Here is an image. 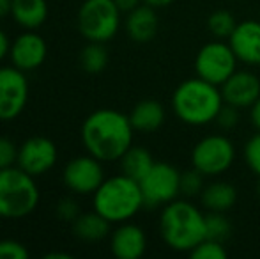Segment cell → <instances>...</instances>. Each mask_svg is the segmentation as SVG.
<instances>
[{"label":"cell","mask_w":260,"mask_h":259,"mask_svg":"<svg viewBox=\"0 0 260 259\" xmlns=\"http://www.w3.org/2000/svg\"><path fill=\"white\" fill-rule=\"evenodd\" d=\"M129 116L113 108H100L85 118L80 137L87 153L101 162H115L133 146Z\"/></svg>","instance_id":"obj_1"},{"label":"cell","mask_w":260,"mask_h":259,"mask_svg":"<svg viewBox=\"0 0 260 259\" xmlns=\"http://www.w3.org/2000/svg\"><path fill=\"white\" fill-rule=\"evenodd\" d=\"M223 103L225 101L219 87L199 76L179 83L172 94V108L175 116L189 126H204L214 123Z\"/></svg>","instance_id":"obj_2"},{"label":"cell","mask_w":260,"mask_h":259,"mask_svg":"<svg viewBox=\"0 0 260 259\" xmlns=\"http://www.w3.org/2000/svg\"><path fill=\"white\" fill-rule=\"evenodd\" d=\"M159 233L170 249L189 252L206 238V215L188 200L174 199L163 206Z\"/></svg>","instance_id":"obj_3"},{"label":"cell","mask_w":260,"mask_h":259,"mask_svg":"<svg viewBox=\"0 0 260 259\" xmlns=\"http://www.w3.org/2000/svg\"><path fill=\"white\" fill-rule=\"evenodd\" d=\"M94 210L110 224L127 222L145 206L140 183L126 174H117L101 183L92 194Z\"/></svg>","instance_id":"obj_4"},{"label":"cell","mask_w":260,"mask_h":259,"mask_svg":"<svg viewBox=\"0 0 260 259\" xmlns=\"http://www.w3.org/2000/svg\"><path fill=\"white\" fill-rule=\"evenodd\" d=\"M41 194L36 178L20 167L0 169V218L18 220L38 208Z\"/></svg>","instance_id":"obj_5"},{"label":"cell","mask_w":260,"mask_h":259,"mask_svg":"<svg viewBox=\"0 0 260 259\" xmlns=\"http://www.w3.org/2000/svg\"><path fill=\"white\" fill-rule=\"evenodd\" d=\"M122 11L115 0H83L78 9V31L87 41L108 43L120 28Z\"/></svg>","instance_id":"obj_6"},{"label":"cell","mask_w":260,"mask_h":259,"mask_svg":"<svg viewBox=\"0 0 260 259\" xmlns=\"http://www.w3.org/2000/svg\"><path fill=\"white\" fill-rule=\"evenodd\" d=\"M236 146L226 135L212 133L200 138L191 151V163L204 176H219L232 167Z\"/></svg>","instance_id":"obj_7"},{"label":"cell","mask_w":260,"mask_h":259,"mask_svg":"<svg viewBox=\"0 0 260 259\" xmlns=\"http://www.w3.org/2000/svg\"><path fill=\"white\" fill-rule=\"evenodd\" d=\"M237 63L239 61L229 43L214 39L199 50L195 57V73L199 78L219 87L237 69Z\"/></svg>","instance_id":"obj_8"},{"label":"cell","mask_w":260,"mask_h":259,"mask_svg":"<svg viewBox=\"0 0 260 259\" xmlns=\"http://www.w3.org/2000/svg\"><path fill=\"white\" fill-rule=\"evenodd\" d=\"M140 188L147 208L165 206L181 194V170L167 162H156L140 180Z\"/></svg>","instance_id":"obj_9"},{"label":"cell","mask_w":260,"mask_h":259,"mask_svg":"<svg viewBox=\"0 0 260 259\" xmlns=\"http://www.w3.org/2000/svg\"><path fill=\"white\" fill-rule=\"evenodd\" d=\"M28 101V80L16 66H0V121H13Z\"/></svg>","instance_id":"obj_10"},{"label":"cell","mask_w":260,"mask_h":259,"mask_svg":"<svg viewBox=\"0 0 260 259\" xmlns=\"http://www.w3.org/2000/svg\"><path fill=\"white\" fill-rule=\"evenodd\" d=\"M66 188L76 195H90L105 181V170L101 160L92 155L76 156L69 160L62 172Z\"/></svg>","instance_id":"obj_11"},{"label":"cell","mask_w":260,"mask_h":259,"mask_svg":"<svg viewBox=\"0 0 260 259\" xmlns=\"http://www.w3.org/2000/svg\"><path fill=\"white\" fill-rule=\"evenodd\" d=\"M57 146L48 137H30L18 148L16 165L27 174L38 178L53 169L57 163Z\"/></svg>","instance_id":"obj_12"},{"label":"cell","mask_w":260,"mask_h":259,"mask_svg":"<svg viewBox=\"0 0 260 259\" xmlns=\"http://www.w3.org/2000/svg\"><path fill=\"white\" fill-rule=\"evenodd\" d=\"M46 55H48V46H46L45 38L34 31L21 32L11 43V64L25 73L41 68L46 61Z\"/></svg>","instance_id":"obj_13"},{"label":"cell","mask_w":260,"mask_h":259,"mask_svg":"<svg viewBox=\"0 0 260 259\" xmlns=\"http://www.w3.org/2000/svg\"><path fill=\"white\" fill-rule=\"evenodd\" d=\"M223 101L237 108H250L260 98V78L253 71L236 69L219 85Z\"/></svg>","instance_id":"obj_14"},{"label":"cell","mask_w":260,"mask_h":259,"mask_svg":"<svg viewBox=\"0 0 260 259\" xmlns=\"http://www.w3.org/2000/svg\"><path fill=\"white\" fill-rule=\"evenodd\" d=\"M237 61L246 66H260V21L244 20L237 23L229 38Z\"/></svg>","instance_id":"obj_15"},{"label":"cell","mask_w":260,"mask_h":259,"mask_svg":"<svg viewBox=\"0 0 260 259\" xmlns=\"http://www.w3.org/2000/svg\"><path fill=\"white\" fill-rule=\"evenodd\" d=\"M147 249V236L140 225L133 222H122L112 231L110 250L117 259H138Z\"/></svg>","instance_id":"obj_16"},{"label":"cell","mask_w":260,"mask_h":259,"mask_svg":"<svg viewBox=\"0 0 260 259\" xmlns=\"http://www.w3.org/2000/svg\"><path fill=\"white\" fill-rule=\"evenodd\" d=\"M126 32L135 43H149L154 39L159 27L156 7L140 4L137 9L129 11L126 16Z\"/></svg>","instance_id":"obj_17"},{"label":"cell","mask_w":260,"mask_h":259,"mask_svg":"<svg viewBox=\"0 0 260 259\" xmlns=\"http://www.w3.org/2000/svg\"><path fill=\"white\" fill-rule=\"evenodd\" d=\"M165 107L157 100H142L133 107L129 114V121L135 131L152 133L159 130L165 123Z\"/></svg>","instance_id":"obj_18"},{"label":"cell","mask_w":260,"mask_h":259,"mask_svg":"<svg viewBox=\"0 0 260 259\" xmlns=\"http://www.w3.org/2000/svg\"><path fill=\"white\" fill-rule=\"evenodd\" d=\"M48 2L46 0H13L11 16L25 31H36L48 18Z\"/></svg>","instance_id":"obj_19"},{"label":"cell","mask_w":260,"mask_h":259,"mask_svg":"<svg viewBox=\"0 0 260 259\" xmlns=\"http://www.w3.org/2000/svg\"><path fill=\"white\" fill-rule=\"evenodd\" d=\"M200 200H202V206L207 211L226 213L236 206L237 190L229 181H212V183L204 187L202 194H200Z\"/></svg>","instance_id":"obj_20"},{"label":"cell","mask_w":260,"mask_h":259,"mask_svg":"<svg viewBox=\"0 0 260 259\" xmlns=\"http://www.w3.org/2000/svg\"><path fill=\"white\" fill-rule=\"evenodd\" d=\"M110 222L96 210L89 213H82L73 222V233L76 238L83 242H101L110 235Z\"/></svg>","instance_id":"obj_21"},{"label":"cell","mask_w":260,"mask_h":259,"mask_svg":"<svg viewBox=\"0 0 260 259\" xmlns=\"http://www.w3.org/2000/svg\"><path fill=\"white\" fill-rule=\"evenodd\" d=\"M119 162H120V170H122V174L137 180L138 183H140L142 178H144L156 163L151 153L145 148H140V146H131V148L120 156Z\"/></svg>","instance_id":"obj_22"},{"label":"cell","mask_w":260,"mask_h":259,"mask_svg":"<svg viewBox=\"0 0 260 259\" xmlns=\"http://www.w3.org/2000/svg\"><path fill=\"white\" fill-rule=\"evenodd\" d=\"M80 64L89 75H98L103 71L108 66V50L105 48V43L89 41V45L80 53Z\"/></svg>","instance_id":"obj_23"},{"label":"cell","mask_w":260,"mask_h":259,"mask_svg":"<svg viewBox=\"0 0 260 259\" xmlns=\"http://www.w3.org/2000/svg\"><path fill=\"white\" fill-rule=\"evenodd\" d=\"M236 27H237L236 16L226 9L214 11L207 18V28L214 39H229Z\"/></svg>","instance_id":"obj_24"},{"label":"cell","mask_w":260,"mask_h":259,"mask_svg":"<svg viewBox=\"0 0 260 259\" xmlns=\"http://www.w3.org/2000/svg\"><path fill=\"white\" fill-rule=\"evenodd\" d=\"M232 235V224L221 211H209L206 215V238L218 240L225 243Z\"/></svg>","instance_id":"obj_25"},{"label":"cell","mask_w":260,"mask_h":259,"mask_svg":"<svg viewBox=\"0 0 260 259\" xmlns=\"http://www.w3.org/2000/svg\"><path fill=\"white\" fill-rule=\"evenodd\" d=\"M189 256L193 259H225L226 249L225 243L212 238H204L199 245L189 250Z\"/></svg>","instance_id":"obj_26"},{"label":"cell","mask_w":260,"mask_h":259,"mask_svg":"<svg viewBox=\"0 0 260 259\" xmlns=\"http://www.w3.org/2000/svg\"><path fill=\"white\" fill-rule=\"evenodd\" d=\"M204 174L200 172L199 169H189V170H184L181 172V194L186 195V197H195V195H200L206 187L204 183Z\"/></svg>","instance_id":"obj_27"},{"label":"cell","mask_w":260,"mask_h":259,"mask_svg":"<svg viewBox=\"0 0 260 259\" xmlns=\"http://www.w3.org/2000/svg\"><path fill=\"white\" fill-rule=\"evenodd\" d=\"M244 162L257 178H260V131L248 138L244 146Z\"/></svg>","instance_id":"obj_28"},{"label":"cell","mask_w":260,"mask_h":259,"mask_svg":"<svg viewBox=\"0 0 260 259\" xmlns=\"http://www.w3.org/2000/svg\"><path fill=\"white\" fill-rule=\"evenodd\" d=\"M55 213H57V217L60 218L62 222H71L73 224V222L82 215V211H80V204L76 203L73 197H64V199H60L57 203Z\"/></svg>","instance_id":"obj_29"},{"label":"cell","mask_w":260,"mask_h":259,"mask_svg":"<svg viewBox=\"0 0 260 259\" xmlns=\"http://www.w3.org/2000/svg\"><path fill=\"white\" fill-rule=\"evenodd\" d=\"M28 250L16 240H0V259H27Z\"/></svg>","instance_id":"obj_30"},{"label":"cell","mask_w":260,"mask_h":259,"mask_svg":"<svg viewBox=\"0 0 260 259\" xmlns=\"http://www.w3.org/2000/svg\"><path fill=\"white\" fill-rule=\"evenodd\" d=\"M239 110L241 108L234 107V105L223 103L221 110L218 112L214 123H218V126L223 130H234L237 126V123H239Z\"/></svg>","instance_id":"obj_31"},{"label":"cell","mask_w":260,"mask_h":259,"mask_svg":"<svg viewBox=\"0 0 260 259\" xmlns=\"http://www.w3.org/2000/svg\"><path fill=\"white\" fill-rule=\"evenodd\" d=\"M18 160V148L11 138L0 137V169L16 165Z\"/></svg>","instance_id":"obj_32"},{"label":"cell","mask_w":260,"mask_h":259,"mask_svg":"<svg viewBox=\"0 0 260 259\" xmlns=\"http://www.w3.org/2000/svg\"><path fill=\"white\" fill-rule=\"evenodd\" d=\"M9 50H11V41H9V38H7L6 32L0 28V63L9 55Z\"/></svg>","instance_id":"obj_33"},{"label":"cell","mask_w":260,"mask_h":259,"mask_svg":"<svg viewBox=\"0 0 260 259\" xmlns=\"http://www.w3.org/2000/svg\"><path fill=\"white\" fill-rule=\"evenodd\" d=\"M142 2H144V0H115V4L119 6V9L122 11V13H129V11L137 9Z\"/></svg>","instance_id":"obj_34"},{"label":"cell","mask_w":260,"mask_h":259,"mask_svg":"<svg viewBox=\"0 0 260 259\" xmlns=\"http://www.w3.org/2000/svg\"><path fill=\"white\" fill-rule=\"evenodd\" d=\"M250 119L257 131H260V98L250 107Z\"/></svg>","instance_id":"obj_35"},{"label":"cell","mask_w":260,"mask_h":259,"mask_svg":"<svg viewBox=\"0 0 260 259\" xmlns=\"http://www.w3.org/2000/svg\"><path fill=\"white\" fill-rule=\"evenodd\" d=\"M13 9V0H0V20L7 18Z\"/></svg>","instance_id":"obj_36"},{"label":"cell","mask_w":260,"mask_h":259,"mask_svg":"<svg viewBox=\"0 0 260 259\" xmlns=\"http://www.w3.org/2000/svg\"><path fill=\"white\" fill-rule=\"evenodd\" d=\"M175 0H144V4H149V6H152V7H167V6H170V4H174Z\"/></svg>","instance_id":"obj_37"},{"label":"cell","mask_w":260,"mask_h":259,"mask_svg":"<svg viewBox=\"0 0 260 259\" xmlns=\"http://www.w3.org/2000/svg\"><path fill=\"white\" fill-rule=\"evenodd\" d=\"M45 259H71V254H68V252H50V254H46Z\"/></svg>","instance_id":"obj_38"}]
</instances>
